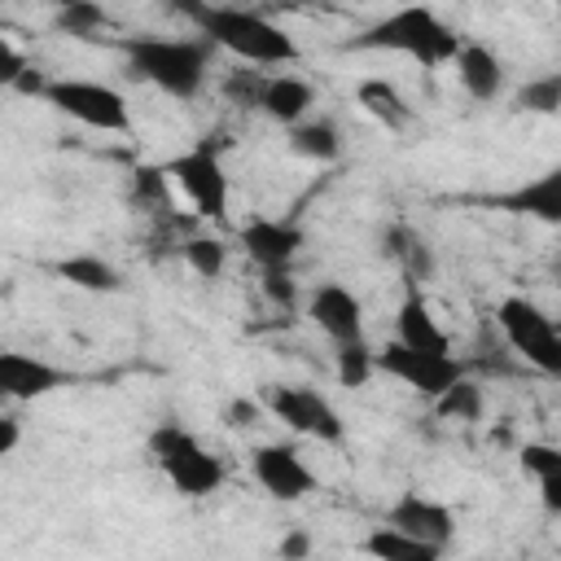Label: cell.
Returning a JSON list of instances; mask_svg holds the SVG:
<instances>
[{"label": "cell", "instance_id": "21", "mask_svg": "<svg viewBox=\"0 0 561 561\" xmlns=\"http://www.w3.org/2000/svg\"><path fill=\"white\" fill-rule=\"evenodd\" d=\"M289 149H294L298 158L324 167V162H337V158H342V131H337L333 118H324V114H307L302 123L289 127Z\"/></svg>", "mask_w": 561, "mask_h": 561}, {"label": "cell", "instance_id": "30", "mask_svg": "<svg viewBox=\"0 0 561 561\" xmlns=\"http://www.w3.org/2000/svg\"><path fill=\"white\" fill-rule=\"evenodd\" d=\"M263 83H267V66H250V61H237V66L224 70V79H219L224 96H228L232 105H241V110H259Z\"/></svg>", "mask_w": 561, "mask_h": 561}, {"label": "cell", "instance_id": "35", "mask_svg": "<svg viewBox=\"0 0 561 561\" xmlns=\"http://www.w3.org/2000/svg\"><path fill=\"white\" fill-rule=\"evenodd\" d=\"M210 4H215V0H162V9H167V13H180V18H188V22H197Z\"/></svg>", "mask_w": 561, "mask_h": 561}, {"label": "cell", "instance_id": "4", "mask_svg": "<svg viewBox=\"0 0 561 561\" xmlns=\"http://www.w3.org/2000/svg\"><path fill=\"white\" fill-rule=\"evenodd\" d=\"M149 456L162 469V478L184 495V500H206L224 486V460L206 451V443L180 425V421H158L149 430Z\"/></svg>", "mask_w": 561, "mask_h": 561}, {"label": "cell", "instance_id": "36", "mask_svg": "<svg viewBox=\"0 0 561 561\" xmlns=\"http://www.w3.org/2000/svg\"><path fill=\"white\" fill-rule=\"evenodd\" d=\"M18 438H22V425H18V416H0V456H13Z\"/></svg>", "mask_w": 561, "mask_h": 561}, {"label": "cell", "instance_id": "32", "mask_svg": "<svg viewBox=\"0 0 561 561\" xmlns=\"http://www.w3.org/2000/svg\"><path fill=\"white\" fill-rule=\"evenodd\" d=\"M263 416H272L267 403H263V394H259V399L237 394V399H228V408H224V425H228V430H254V425H263Z\"/></svg>", "mask_w": 561, "mask_h": 561}, {"label": "cell", "instance_id": "33", "mask_svg": "<svg viewBox=\"0 0 561 561\" xmlns=\"http://www.w3.org/2000/svg\"><path fill=\"white\" fill-rule=\"evenodd\" d=\"M263 294H267L276 307H294L298 289H294V276H289V267H267V272H263Z\"/></svg>", "mask_w": 561, "mask_h": 561}, {"label": "cell", "instance_id": "5", "mask_svg": "<svg viewBox=\"0 0 561 561\" xmlns=\"http://www.w3.org/2000/svg\"><path fill=\"white\" fill-rule=\"evenodd\" d=\"M491 320L526 368L557 381V373H561V320H552L539 302H530L522 294L500 298Z\"/></svg>", "mask_w": 561, "mask_h": 561}, {"label": "cell", "instance_id": "10", "mask_svg": "<svg viewBox=\"0 0 561 561\" xmlns=\"http://www.w3.org/2000/svg\"><path fill=\"white\" fill-rule=\"evenodd\" d=\"M250 473L280 504H294V500H302V495H311L320 486L316 469L302 460V451L294 443H259L250 451Z\"/></svg>", "mask_w": 561, "mask_h": 561}, {"label": "cell", "instance_id": "17", "mask_svg": "<svg viewBox=\"0 0 561 561\" xmlns=\"http://www.w3.org/2000/svg\"><path fill=\"white\" fill-rule=\"evenodd\" d=\"M451 66H456V79H460V88H465L473 101L491 105V101L504 92V79H508V75H504V61H500V53H495L491 44L465 39Z\"/></svg>", "mask_w": 561, "mask_h": 561}, {"label": "cell", "instance_id": "39", "mask_svg": "<svg viewBox=\"0 0 561 561\" xmlns=\"http://www.w3.org/2000/svg\"><path fill=\"white\" fill-rule=\"evenodd\" d=\"M557 381H561V373H557Z\"/></svg>", "mask_w": 561, "mask_h": 561}, {"label": "cell", "instance_id": "1", "mask_svg": "<svg viewBox=\"0 0 561 561\" xmlns=\"http://www.w3.org/2000/svg\"><path fill=\"white\" fill-rule=\"evenodd\" d=\"M123 61H127V75L158 88L162 96H175V101H193L206 79H210V57H215V44L206 35L197 39H175V35H118L114 39Z\"/></svg>", "mask_w": 561, "mask_h": 561}, {"label": "cell", "instance_id": "25", "mask_svg": "<svg viewBox=\"0 0 561 561\" xmlns=\"http://www.w3.org/2000/svg\"><path fill=\"white\" fill-rule=\"evenodd\" d=\"M359 548H364L368 557H381V561H434V557H443L438 548L412 539L408 530H399V526H390V522H381L377 530H368Z\"/></svg>", "mask_w": 561, "mask_h": 561}, {"label": "cell", "instance_id": "27", "mask_svg": "<svg viewBox=\"0 0 561 561\" xmlns=\"http://www.w3.org/2000/svg\"><path fill=\"white\" fill-rule=\"evenodd\" d=\"M53 26L70 39H105L101 31H110V13L96 0H75V4H57Z\"/></svg>", "mask_w": 561, "mask_h": 561}, {"label": "cell", "instance_id": "13", "mask_svg": "<svg viewBox=\"0 0 561 561\" xmlns=\"http://www.w3.org/2000/svg\"><path fill=\"white\" fill-rule=\"evenodd\" d=\"M307 316L311 324L333 342V346H346V342H364V302L337 285V280H320L311 294H307Z\"/></svg>", "mask_w": 561, "mask_h": 561}, {"label": "cell", "instance_id": "24", "mask_svg": "<svg viewBox=\"0 0 561 561\" xmlns=\"http://www.w3.org/2000/svg\"><path fill=\"white\" fill-rule=\"evenodd\" d=\"M131 206H136V210H145L149 219H158V215H171V210H175V180H171L167 162H162V167L140 162V167L131 171Z\"/></svg>", "mask_w": 561, "mask_h": 561}, {"label": "cell", "instance_id": "38", "mask_svg": "<svg viewBox=\"0 0 561 561\" xmlns=\"http://www.w3.org/2000/svg\"><path fill=\"white\" fill-rule=\"evenodd\" d=\"M53 4H75V0H53Z\"/></svg>", "mask_w": 561, "mask_h": 561}, {"label": "cell", "instance_id": "28", "mask_svg": "<svg viewBox=\"0 0 561 561\" xmlns=\"http://www.w3.org/2000/svg\"><path fill=\"white\" fill-rule=\"evenodd\" d=\"M513 110L522 114H561V70H543V75H530L517 96H513Z\"/></svg>", "mask_w": 561, "mask_h": 561}, {"label": "cell", "instance_id": "34", "mask_svg": "<svg viewBox=\"0 0 561 561\" xmlns=\"http://www.w3.org/2000/svg\"><path fill=\"white\" fill-rule=\"evenodd\" d=\"M0 57H4V66H0V83H4V88H13V83H18V75H22L31 61H26V53H18V48H13V39H0Z\"/></svg>", "mask_w": 561, "mask_h": 561}, {"label": "cell", "instance_id": "16", "mask_svg": "<svg viewBox=\"0 0 561 561\" xmlns=\"http://www.w3.org/2000/svg\"><path fill=\"white\" fill-rule=\"evenodd\" d=\"M394 337L416 346V351H434V355H451V333L438 324L425 289L416 280H408L403 298H399V311H394Z\"/></svg>", "mask_w": 561, "mask_h": 561}, {"label": "cell", "instance_id": "37", "mask_svg": "<svg viewBox=\"0 0 561 561\" xmlns=\"http://www.w3.org/2000/svg\"><path fill=\"white\" fill-rule=\"evenodd\" d=\"M307 552H311L307 530H294V535H285V539H280V557H307Z\"/></svg>", "mask_w": 561, "mask_h": 561}, {"label": "cell", "instance_id": "26", "mask_svg": "<svg viewBox=\"0 0 561 561\" xmlns=\"http://www.w3.org/2000/svg\"><path fill=\"white\" fill-rule=\"evenodd\" d=\"M482 408H486V394H482V381L478 377H460V381H451L438 399H434V412L443 416V421H460V425H473L478 416H482Z\"/></svg>", "mask_w": 561, "mask_h": 561}, {"label": "cell", "instance_id": "7", "mask_svg": "<svg viewBox=\"0 0 561 561\" xmlns=\"http://www.w3.org/2000/svg\"><path fill=\"white\" fill-rule=\"evenodd\" d=\"M263 403L272 412V421H280L289 434L298 438H316L337 447L346 438V421L333 408V399L316 386H294V381H267L263 386Z\"/></svg>", "mask_w": 561, "mask_h": 561}, {"label": "cell", "instance_id": "2", "mask_svg": "<svg viewBox=\"0 0 561 561\" xmlns=\"http://www.w3.org/2000/svg\"><path fill=\"white\" fill-rule=\"evenodd\" d=\"M460 44H465V35H456L430 4H399L346 39L351 53H394L425 70L451 66Z\"/></svg>", "mask_w": 561, "mask_h": 561}, {"label": "cell", "instance_id": "8", "mask_svg": "<svg viewBox=\"0 0 561 561\" xmlns=\"http://www.w3.org/2000/svg\"><path fill=\"white\" fill-rule=\"evenodd\" d=\"M167 171H171L180 197L188 202V210H193L197 219H206V224H224V219H228L232 188H228V175H224L219 153H215L206 140L193 145V149H184V153H175V158L167 162Z\"/></svg>", "mask_w": 561, "mask_h": 561}, {"label": "cell", "instance_id": "31", "mask_svg": "<svg viewBox=\"0 0 561 561\" xmlns=\"http://www.w3.org/2000/svg\"><path fill=\"white\" fill-rule=\"evenodd\" d=\"M333 373H337V386L359 390L377 373V351L368 342H346V346L333 351Z\"/></svg>", "mask_w": 561, "mask_h": 561}, {"label": "cell", "instance_id": "19", "mask_svg": "<svg viewBox=\"0 0 561 561\" xmlns=\"http://www.w3.org/2000/svg\"><path fill=\"white\" fill-rule=\"evenodd\" d=\"M355 105L377 123V127H386V131H408L412 127V105H408V96L399 92V83H390V79H359L355 83Z\"/></svg>", "mask_w": 561, "mask_h": 561}, {"label": "cell", "instance_id": "22", "mask_svg": "<svg viewBox=\"0 0 561 561\" xmlns=\"http://www.w3.org/2000/svg\"><path fill=\"white\" fill-rule=\"evenodd\" d=\"M386 254L399 263V272L408 276V280H430L434 276V245L416 232V228H408V224H390L386 228Z\"/></svg>", "mask_w": 561, "mask_h": 561}, {"label": "cell", "instance_id": "23", "mask_svg": "<svg viewBox=\"0 0 561 561\" xmlns=\"http://www.w3.org/2000/svg\"><path fill=\"white\" fill-rule=\"evenodd\" d=\"M53 272L61 280H70L75 289H88V294H118L123 289V272L101 259V254H70V259H57Z\"/></svg>", "mask_w": 561, "mask_h": 561}, {"label": "cell", "instance_id": "3", "mask_svg": "<svg viewBox=\"0 0 561 561\" xmlns=\"http://www.w3.org/2000/svg\"><path fill=\"white\" fill-rule=\"evenodd\" d=\"M215 48L232 53L237 61H250V66H267V70H280V66H294L302 57V48L294 44V35L272 22L267 13L259 9H241V4H210L197 22H193Z\"/></svg>", "mask_w": 561, "mask_h": 561}, {"label": "cell", "instance_id": "15", "mask_svg": "<svg viewBox=\"0 0 561 561\" xmlns=\"http://www.w3.org/2000/svg\"><path fill=\"white\" fill-rule=\"evenodd\" d=\"M307 232L294 224V219H276V215H254L245 228H241V245L250 254V263L259 272L267 267H289L302 250Z\"/></svg>", "mask_w": 561, "mask_h": 561}, {"label": "cell", "instance_id": "20", "mask_svg": "<svg viewBox=\"0 0 561 561\" xmlns=\"http://www.w3.org/2000/svg\"><path fill=\"white\" fill-rule=\"evenodd\" d=\"M517 465H522V473H530L539 504L561 517V447L557 443H522Z\"/></svg>", "mask_w": 561, "mask_h": 561}, {"label": "cell", "instance_id": "11", "mask_svg": "<svg viewBox=\"0 0 561 561\" xmlns=\"http://www.w3.org/2000/svg\"><path fill=\"white\" fill-rule=\"evenodd\" d=\"M386 522L399 526V530H408L412 539L438 548V552H447L451 539H456V513H451L443 500H434V495H425V491H412V486L390 500Z\"/></svg>", "mask_w": 561, "mask_h": 561}, {"label": "cell", "instance_id": "9", "mask_svg": "<svg viewBox=\"0 0 561 561\" xmlns=\"http://www.w3.org/2000/svg\"><path fill=\"white\" fill-rule=\"evenodd\" d=\"M377 373H386V377H394L399 386H408L412 394H421V399H438L451 381H460L465 373H469V364L451 351V355H434V351H416V346H408V342H386L381 351H377Z\"/></svg>", "mask_w": 561, "mask_h": 561}, {"label": "cell", "instance_id": "18", "mask_svg": "<svg viewBox=\"0 0 561 561\" xmlns=\"http://www.w3.org/2000/svg\"><path fill=\"white\" fill-rule=\"evenodd\" d=\"M316 105V88L302 79V75H289V70H267V83H263V101H259V114L280 123V127H294L311 114Z\"/></svg>", "mask_w": 561, "mask_h": 561}, {"label": "cell", "instance_id": "29", "mask_svg": "<svg viewBox=\"0 0 561 561\" xmlns=\"http://www.w3.org/2000/svg\"><path fill=\"white\" fill-rule=\"evenodd\" d=\"M180 259L202 276V280H219L224 267H228V245L219 237H206V232H188L184 237V250Z\"/></svg>", "mask_w": 561, "mask_h": 561}, {"label": "cell", "instance_id": "14", "mask_svg": "<svg viewBox=\"0 0 561 561\" xmlns=\"http://www.w3.org/2000/svg\"><path fill=\"white\" fill-rule=\"evenodd\" d=\"M495 210H508V215H522V219H535V224H548V228H561V162H552L548 171L486 197Z\"/></svg>", "mask_w": 561, "mask_h": 561}, {"label": "cell", "instance_id": "6", "mask_svg": "<svg viewBox=\"0 0 561 561\" xmlns=\"http://www.w3.org/2000/svg\"><path fill=\"white\" fill-rule=\"evenodd\" d=\"M44 101L57 114L75 118L79 127H92V131H105V136H127L131 131V105L114 83L61 75V79H48Z\"/></svg>", "mask_w": 561, "mask_h": 561}, {"label": "cell", "instance_id": "12", "mask_svg": "<svg viewBox=\"0 0 561 561\" xmlns=\"http://www.w3.org/2000/svg\"><path fill=\"white\" fill-rule=\"evenodd\" d=\"M75 373L44 359V355H26V351H0V394L9 403H31L44 399L61 386H70Z\"/></svg>", "mask_w": 561, "mask_h": 561}]
</instances>
